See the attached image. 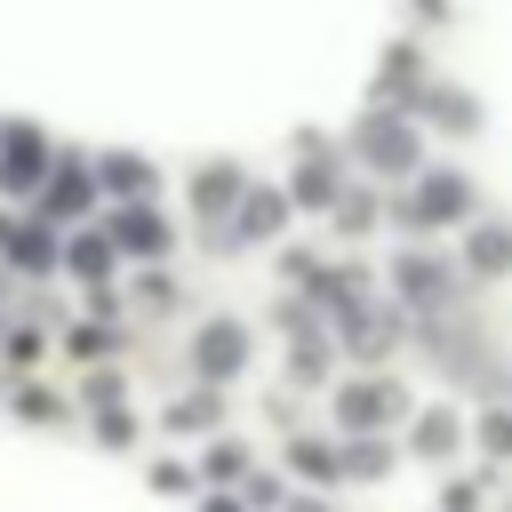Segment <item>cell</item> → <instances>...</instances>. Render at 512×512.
<instances>
[{"label": "cell", "instance_id": "20", "mask_svg": "<svg viewBox=\"0 0 512 512\" xmlns=\"http://www.w3.org/2000/svg\"><path fill=\"white\" fill-rule=\"evenodd\" d=\"M208 416H216V400H208V392H200V400H184V408H168V424H176V432H200Z\"/></svg>", "mask_w": 512, "mask_h": 512}, {"label": "cell", "instance_id": "9", "mask_svg": "<svg viewBox=\"0 0 512 512\" xmlns=\"http://www.w3.org/2000/svg\"><path fill=\"white\" fill-rule=\"evenodd\" d=\"M280 216H288V200H280V192H248V200H240V240H272V232H280Z\"/></svg>", "mask_w": 512, "mask_h": 512}, {"label": "cell", "instance_id": "22", "mask_svg": "<svg viewBox=\"0 0 512 512\" xmlns=\"http://www.w3.org/2000/svg\"><path fill=\"white\" fill-rule=\"evenodd\" d=\"M336 216H344V232H360V224H376V200H336Z\"/></svg>", "mask_w": 512, "mask_h": 512}, {"label": "cell", "instance_id": "11", "mask_svg": "<svg viewBox=\"0 0 512 512\" xmlns=\"http://www.w3.org/2000/svg\"><path fill=\"white\" fill-rule=\"evenodd\" d=\"M192 200H200V216H224V208L240 200V168H200V184H192Z\"/></svg>", "mask_w": 512, "mask_h": 512}, {"label": "cell", "instance_id": "21", "mask_svg": "<svg viewBox=\"0 0 512 512\" xmlns=\"http://www.w3.org/2000/svg\"><path fill=\"white\" fill-rule=\"evenodd\" d=\"M296 464H304V472H312V480H336V456H328V448H320V440H296Z\"/></svg>", "mask_w": 512, "mask_h": 512}, {"label": "cell", "instance_id": "23", "mask_svg": "<svg viewBox=\"0 0 512 512\" xmlns=\"http://www.w3.org/2000/svg\"><path fill=\"white\" fill-rule=\"evenodd\" d=\"M16 416H32V424H48V416H56V400H48V392H16Z\"/></svg>", "mask_w": 512, "mask_h": 512}, {"label": "cell", "instance_id": "24", "mask_svg": "<svg viewBox=\"0 0 512 512\" xmlns=\"http://www.w3.org/2000/svg\"><path fill=\"white\" fill-rule=\"evenodd\" d=\"M488 448H512V416H488Z\"/></svg>", "mask_w": 512, "mask_h": 512}, {"label": "cell", "instance_id": "17", "mask_svg": "<svg viewBox=\"0 0 512 512\" xmlns=\"http://www.w3.org/2000/svg\"><path fill=\"white\" fill-rule=\"evenodd\" d=\"M80 200H88V176H80V168H64V176L48 184V208H56V216H72Z\"/></svg>", "mask_w": 512, "mask_h": 512}, {"label": "cell", "instance_id": "7", "mask_svg": "<svg viewBox=\"0 0 512 512\" xmlns=\"http://www.w3.org/2000/svg\"><path fill=\"white\" fill-rule=\"evenodd\" d=\"M40 168H48L40 136H8V152H0V184H8V192H24V184H40Z\"/></svg>", "mask_w": 512, "mask_h": 512}, {"label": "cell", "instance_id": "3", "mask_svg": "<svg viewBox=\"0 0 512 512\" xmlns=\"http://www.w3.org/2000/svg\"><path fill=\"white\" fill-rule=\"evenodd\" d=\"M392 280H400V296H408L424 320L456 304V272H448V264H432V256H400V264H392Z\"/></svg>", "mask_w": 512, "mask_h": 512}, {"label": "cell", "instance_id": "5", "mask_svg": "<svg viewBox=\"0 0 512 512\" xmlns=\"http://www.w3.org/2000/svg\"><path fill=\"white\" fill-rule=\"evenodd\" d=\"M192 360H200V376H240V360H248V328H240V320H208V328L192 336Z\"/></svg>", "mask_w": 512, "mask_h": 512}, {"label": "cell", "instance_id": "10", "mask_svg": "<svg viewBox=\"0 0 512 512\" xmlns=\"http://www.w3.org/2000/svg\"><path fill=\"white\" fill-rule=\"evenodd\" d=\"M472 272H488V280L512 272V224H480L472 232Z\"/></svg>", "mask_w": 512, "mask_h": 512}, {"label": "cell", "instance_id": "6", "mask_svg": "<svg viewBox=\"0 0 512 512\" xmlns=\"http://www.w3.org/2000/svg\"><path fill=\"white\" fill-rule=\"evenodd\" d=\"M112 248H136V256H152V248H168V224H160L152 208H120V216H112Z\"/></svg>", "mask_w": 512, "mask_h": 512}, {"label": "cell", "instance_id": "26", "mask_svg": "<svg viewBox=\"0 0 512 512\" xmlns=\"http://www.w3.org/2000/svg\"><path fill=\"white\" fill-rule=\"evenodd\" d=\"M416 8H424V16H440V8H448V0H416Z\"/></svg>", "mask_w": 512, "mask_h": 512}, {"label": "cell", "instance_id": "2", "mask_svg": "<svg viewBox=\"0 0 512 512\" xmlns=\"http://www.w3.org/2000/svg\"><path fill=\"white\" fill-rule=\"evenodd\" d=\"M352 144H360V160H368V168H384V176H408V168H416V128H408V120H392V112L360 120V136H352Z\"/></svg>", "mask_w": 512, "mask_h": 512}, {"label": "cell", "instance_id": "15", "mask_svg": "<svg viewBox=\"0 0 512 512\" xmlns=\"http://www.w3.org/2000/svg\"><path fill=\"white\" fill-rule=\"evenodd\" d=\"M384 464H392V448H384V440H352V448H344V472H360V480H376Z\"/></svg>", "mask_w": 512, "mask_h": 512}, {"label": "cell", "instance_id": "8", "mask_svg": "<svg viewBox=\"0 0 512 512\" xmlns=\"http://www.w3.org/2000/svg\"><path fill=\"white\" fill-rule=\"evenodd\" d=\"M416 104H424V112H432V120H440L448 136H472V128H480L472 96H456V88H432V96H416Z\"/></svg>", "mask_w": 512, "mask_h": 512}, {"label": "cell", "instance_id": "1", "mask_svg": "<svg viewBox=\"0 0 512 512\" xmlns=\"http://www.w3.org/2000/svg\"><path fill=\"white\" fill-rule=\"evenodd\" d=\"M464 208H472V184H464L456 168H432V176H416V192L400 200V224L432 232V224H456Z\"/></svg>", "mask_w": 512, "mask_h": 512}, {"label": "cell", "instance_id": "16", "mask_svg": "<svg viewBox=\"0 0 512 512\" xmlns=\"http://www.w3.org/2000/svg\"><path fill=\"white\" fill-rule=\"evenodd\" d=\"M296 200H312V208H320V200H336V168H328V160H312V168L296 176Z\"/></svg>", "mask_w": 512, "mask_h": 512}, {"label": "cell", "instance_id": "14", "mask_svg": "<svg viewBox=\"0 0 512 512\" xmlns=\"http://www.w3.org/2000/svg\"><path fill=\"white\" fill-rule=\"evenodd\" d=\"M104 184H112V192H128V200H136V192H144V184H152V168H144V160H128V152H112V160H104Z\"/></svg>", "mask_w": 512, "mask_h": 512}, {"label": "cell", "instance_id": "4", "mask_svg": "<svg viewBox=\"0 0 512 512\" xmlns=\"http://www.w3.org/2000/svg\"><path fill=\"white\" fill-rule=\"evenodd\" d=\"M336 416H344L352 440H368L376 424L400 416V384H376V376H368V384H344V392H336Z\"/></svg>", "mask_w": 512, "mask_h": 512}, {"label": "cell", "instance_id": "18", "mask_svg": "<svg viewBox=\"0 0 512 512\" xmlns=\"http://www.w3.org/2000/svg\"><path fill=\"white\" fill-rule=\"evenodd\" d=\"M72 272L104 280V272H112V240H72Z\"/></svg>", "mask_w": 512, "mask_h": 512}, {"label": "cell", "instance_id": "12", "mask_svg": "<svg viewBox=\"0 0 512 512\" xmlns=\"http://www.w3.org/2000/svg\"><path fill=\"white\" fill-rule=\"evenodd\" d=\"M344 336H360V360H384L392 320H384V312H344Z\"/></svg>", "mask_w": 512, "mask_h": 512}, {"label": "cell", "instance_id": "25", "mask_svg": "<svg viewBox=\"0 0 512 512\" xmlns=\"http://www.w3.org/2000/svg\"><path fill=\"white\" fill-rule=\"evenodd\" d=\"M200 512H240V504H232V496H208V504H200Z\"/></svg>", "mask_w": 512, "mask_h": 512}, {"label": "cell", "instance_id": "13", "mask_svg": "<svg viewBox=\"0 0 512 512\" xmlns=\"http://www.w3.org/2000/svg\"><path fill=\"white\" fill-rule=\"evenodd\" d=\"M456 448V416L448 408H424V424H416V456H448Z\"/></svg>", "mask_w": 512, "mask_h": 512}, {"label": "cell", "instance_id": "19", "mask_svg": "<svg viewBox=\"0 0 512 512\" xmlns=\"http://www.w3.org/2000/svg\"><path fill=\"white\" fill-rule=\"evenodd\" d=\"M240 472H248V456H240L232 440H216V448H208V480H240Z\"/></svg>", "mask_w": 512, "mask_h": 512}]
</instances>
